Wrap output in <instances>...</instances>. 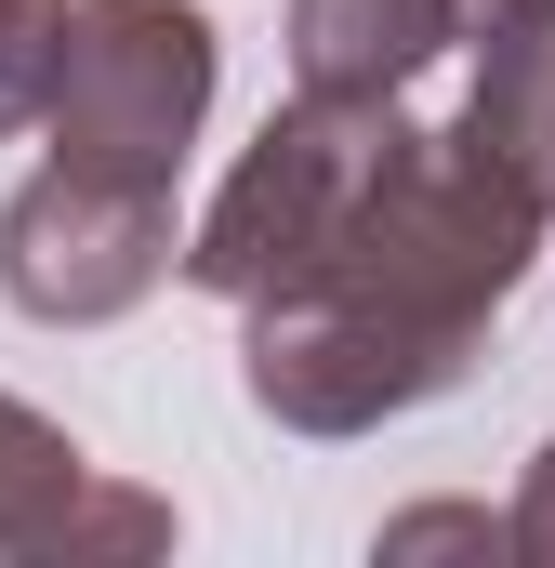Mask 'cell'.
<instances>
[{"label":"cell","mask_w":555,"mask_h":568,"mask_svg":"<svg viewBox=\"0 0 555 568\" xmlns=\"http://www.w3.org/2000/svg\"><path fill=\"white\" fill-rule=\"evenodd\" d=\"M397 93H291L265 133L239 145V172L212 185V212L185 225V278L212 304H265V291H304L331 252H344V212L371 199L384 145H397Z\"/></svg>","instance_id":"obj_1"},{"label":"cell","mask_w":555,"mask_h":568,"mask_svg":"<svg viewBox=\"0 0 555 568\" xmlns=\"http://www.w3.org/2000/svg\"><path fill=\"white\" fill-rule=\"evenodd\" d=\"M212 80H225V40H212L199 0H67L40 133H53L67 172L172 185L199 120H212Z\"/></svg>","instance_id":"obj_2"},{"label":"cell","mask_w":555,"mask_h":568,"mask_svg":"<svg viewBox=\"0 0 555 568\" xmlns=\"http://www.w3.org/2000/svg\"><path fill=\"white\" fill-rule=\"evenodd\" d=\"M172 185H120V172H67L40 159L0 199V304L40 331H107L172 278Z\"/></svg>","instance_id":"obj_3"},{"label":"cell","mask_w":555,"mask_h":568,"mask_svg":"<svg viewBox=\"0 0 555 568\" xmlns=\"http://www.w3.org/2000/svg\"><path fill=\"white\" fill-rule=\"evenodd\" d=\"M0 556L13 568H80V556H172V503L159 489H120L93 476V449L0 397Z\"/></svg>","instance_id":"obj_4"},{"label":"cell","mask_w":555,"mask_h":568,"mask_svg":"<svg viewBox=\"0 0 555 568\" xmlns=\"http://www.w3.org/2000/svg\"><path fill=\"white\" fill-rule=\"evenodd\" d=\"M463 40V0H291V93H411Z\"/></svg>","instance_id":"obj_5"},{"label":"cell","mask_w":555,"mask_h":568,"mask_svg":"<svg viewBox=\"0 0 555 568\" xmlns=\"http://www.w3.org/2000/svg\"><path fill=\"white\" fill-rule=\"evenodd\" d=\"M463 120L555 199V13H529V27H476V93H463Z\"/></svg>","instance_id":"obj_6"},{"label":"cell","mask_w":555,"mask_h":568,"mask_svg":"<svg viewBox=\"0 0 555 568\" xmlns=\"http://www.w3.org/2000/svg\"><path fill=\"white\" fill-rule=\"evenodd\" d=\"M53 40H67V0H0V145H13V133H40Z\"/></svg>","instance_id":"obj_7"},{"label":"cell","mask_w":555,"mask_h":568,"mask_svg":"<svg viewBox=\"0 0 555 568\" xmlns=\"http://www.w3.org/2000/svg\"><path fill=\"white\" fill-rule=\"evenodd\" d=\"M411 556H516V542H503L490 503H411V516H384V568H411Z\"/></svg>","instance_id":"obj_8"},{"label":"cell","mask_w":555,"mask_h":568,"mask_svg":"<svg viewBox=\"0 0 555 568\" xmlns=\"http://www.w3.org/2000/svg\"><path fill=\"white\" fill-rule=\"evenodd\" d=\"M503 542L529 568H555V436L529 449V476H516V503H503Z\"/></svg>","instance_id":"obj_9"},{"label":"cell","mask_w":555,"mask_h":568,"mask_svg":"<svg viewBox=\"0 0 555 568\" xmlns=\"http://www.w3.org/2000/svg\"><path fill=\"white\" fill-rule=\"evenodd\" d=\"M529 13H555V0H463V27H529Z\"/></svg>","instance_id":"obj_10"}]
</instances>
